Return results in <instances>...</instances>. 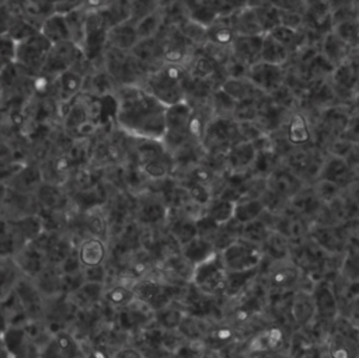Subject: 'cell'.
<instances>
[{"label": "cell", "mask_w": 359, "mask_h": 358, "mask_svg": "<svg viewBox=\"0 0 359 358\" xmlns=\"http://www.w3.org/2000/svg\"><path fill=\"white\" fill-rule=\"evenodd\" d=\"M323 201L316 194L314 188H302L296 195L289 199V206L292 211L303 218L316 215L321 208Z\"/></svg>", "instance_id": "f1b7e54d"}, {"label": "cell", "mask_w": 359, "mask_h": 358, "mask_svg": "<svg viewBox=\"0 0 359 358\" xmlns=\"http://www.w3.org/2000/svg\"><path fill=\"white\" fill-rule=\"evenodd\" d=\"M174 303V302H172ZM172 303L158 309L154 312V321L157 323L158 327L170 331V330H177L184 314L187 313L185 309H180L177 306H174Z\"/></svg>", "instance_id": "bcb514c9"}, {"label": "cell", "mask_w": 359, "mask_h": 358, "mask_svg": "<svg viewBox=\"0 0 359 358\" xmlns=\"http://www.w3.org/2000/svg\"><path fill=\"white\" fill-rule=\"evenodd\" d=\"M178 334L182 336L184 340H188V341H192V343H196V341H202L208 329H202L201 324H199V320L196 316L194 314H189V313H185L178 329H177Z\"/></svg>", "instance_id": "681fc988"}, {"label": "cell", "mask_w": 359, "mask_h": 358, "mask_svg": "<svg viewBox=\"0 0 359 358\" xmlns=\"http://www.w3.org/2000/svg\"><path fill=\"white\" fill-rule=\"evenodd\" d=\"M132 286L136 299L144 303L151 312L172 303L175 298L181 295V292H185V289L177 284L150 277H142L136 279Z\"/></svg>", "instance_id": "277c9868"}, {"label": "cell", "mask_w": 359, "mask_h": 358, "mask_svg": "<svg viewBox=\"0 0 359 358\" xmlns=\"http://www.w3.org/2000/svg\"><path fill=\"white\" fill-rule=\"evenodd\" d=\"M84 226L88 236H95L108 240L109 236V222L107 213L102 211L101 205L84 211Z\"/></svg>", "instance_id": "836d02e7"}, {"label": "cell", "mask_w": 359, "mask_h": 358, "mask_svg": "<svg viewBox=\"0 0 359 358\" xmlns=\"http://www.w3.org/2000/svg\"><path fill=\"white\" fill-rule=\"evenodd\" d=\"M178 183L187 190L189 198L202 206H206L213 199L209 185H206L203 183L194 181V180H185V178Z\"/></svg>", "instance_id": "f907efd6"}, {"label": "cell", "mask_w": 359, "mask_h": 358, "mask_svg": "<svg viewBox=\"0 0 359 358\" xmlns=\"http://www.w3.org/2000/svg\"><path fill=\"white\" fill-rule=\"evenodd\" d=\"M265 300H264V292L261 288H258L257 292H251L247 296H244L238 303H236L229 314L230 321L233 326H241L247 323L248 320L257 317L259 313H262Z\"/></svg>", "instance_id": "9a60e30c"}, {"label": "cell", "mask_w": 359, "mask_h": 358, "mask_svg": "<svg viewBox=\"0 0 359 358\" xmlns=\"http://www.w3.org/2000/svg\"><path fill=\"white\" fill-rule=\"evenodd\" d=\"M241 229H243V223H240L234 218L230 219L229 222L220 225L217 234L213 240L216 250L222 251L223 248H226L227 246H230L231 243L238 240L241 237Z\"/></svg>", "instance_id": "c3c4849f"}, {"label": "cell", "mask_w": 359, "mask_h": 358, "mask_svg": "<svg viewBox=\"0 0 359 358\" xmlns=\"http://www.w3.org/2000/svg\"><path fill=\"white\" fill-rule=\"evenodd\" d=\"M144 354L143 352H140L137 348H135V347H121V348H118L115 352H114V355L112 357H116V358H128V357H130V358H133V357H143Z\"/></svg>", "instance_id": "9f6ffc18"}, {"label": "cell", "mask_w": 359, "mask_h": 358, "mask_svg": "<svg viewBox=\"0 0 359 358\" xmlns=\"http://www.w3.org/2000/svg\"><path fill=\"white\" fill-rule=\"evenodd\" d=\"M317 316L323 321H334L338 316L339 306L335 292L328 281H318L313 286Z\"/></svg>", "instance_id": "4fadbf2b"}, {"label": "cell", "mask_w": 359, "mask_h": 358, "mask_svg": "<svg viewBox=\"0 0 359 358\" xmlns=\"http://www.w3.org/2000/svg\"><path fill=\"white\" fill-rule=\"evenodd\" d=\"M266 187L290 199L304 185L300 177L293 170L279 166L266 177Z\"/></svg>", "instance_id": "2e32d148"}, {"label": "cell", "mask_w": 359, "mask_h": 358, "mask_svg": "<svg viewBox=\"0 0 359 358\" xmlns=\"http://www.w3.org/2000/svg\"><path fill=\"white\" fill-rule=\"evenodd\" d=\"M35 197L39 202V208L46 209H59L63 205L65 194L59 185L53 183H42L35 192Z\"/></svg>", "instance_id": "60d3db41"}, {"label": "cell", "mask_w": 359, "mask_h": 358, "mask_svg": "<svg viewBox=\"0 0 359 358\" xmlns=\"http://www.w3.org/2000/svg\"><path fill=\"white\" fill-rule=\"evenodd\" d=\"M227 268L222 260L220 251H216L206 260L194 265L191 284L206 293H222Z\"/></svg>", "instance_id": "ba28073f"}, {"label": "cell", "mask_w": 359, "mask_h": 358, "mask_svg": "<svg viewBox=\"0 0 359 358\" xmlns=\"http://www.w3.org/2000/svg\"><path fill=\"white\" fill-rule=\"evenodd\" d=\"M77 253L83 267L104 264L108 257L107 240L95 236H88L80 241V244L77 246Z\"/></svg>", "instance_id": "44dd1931"}, {"label": "cell", "mask_w": 359, "mask_h": 358, "mask_svg": "<svg viewBox=\"0 0 359 358\" xmlns=\"http://www.w3.org/2000/svg\"><path fill=\"white\" fill-rule=\"evenodd\" d=\"M15 264L18 265L22 275L28 278H35L48 264L46 254L35 243H27L18 248L13 256Z\"/></svg>", "instance_id": "7c38bea8"}, {"label": "cell", "mask_w": 359, "mask_h": 358, "mask_svg": "<svg viewBox=\"0 0 359 358\" xmlns=\"http://www.w3.org/2000/svg\"><path fill=\"white\" fill-rule=\"evenodd\" d=\"M303 277V270L290 258L276 261L266 275V285L272 291L283 292L299 285Z\"/></svg>", "instance_id": "30bf717a"}, {"label": "cell", "mask_w": 359, "mask_h": 358, "mask_svg": "<svg viewBox=\"0 0 359 358\" xmlns=\"http://www.w3.org/2000/svg\"><path fill=\"white\" fill-rule=\"evenodd\" d=\"M139 41L136 24H130V21L121 22L114 25L108 32V46L130 52Z\"/></svg>", "instance_id": "cb8c5ba5"}, {"label": "cell", "mask_w": 359, "mask_h": 358, "mask_svg": "<svg viewBox=\"0 0 359 358\" xmlns=\"http://www.w3.org/2000/svg\"><path fill=\"white\" fill-rule=\"evenodd\" d=\"M265 212V206L259 198H244L236 202L234 219L244 225L261 218Z\"/></svg>", "instance_id": "f35d334b"}, {"label": "cell", "mask_w": 359, "mask_h": 358, "mask_svg": "<svg viewBox=\"0 0 359 358\" xmlns=\"http://www.w3.org/2000/svg\"><path fill=\"white\" fill-rule=\"evenodd\" d=\"M42 355L46 357H79L86 355L81 352L80 341L72 333L66 330H60L53 334L50 341L43 347Z\"/></svg>", "instance_id": "ffe728a7"}, {"label": "cell", "mask_w": 359, "mask_h": 358, "mask_svg": "<svg viewBox=\"0 0 359 358\" xmlns=\"http://www.w3.org/2000/svg\"><path fill=\"white\" fill-rule=\"evenodd\" d=\"M290 244L292 240L287 236L278 230H272L262 244V248L273 261H279L290 257Z\"/></svg>", "instance_id": "74e56055"}, {"label": "cell", "mask_w": 359, "mask_h": 358, "mask_svg": "<svg viewBox=\"0 0 359 358\" xmlns=\"http://www.w3.org/2000/svg\"><path fill=\"white\" fill-rule=\"evenodd\" d=\"M224 267L229 271H247L258 268L264 260V248L259 244L238 239L220 251Z\"/></svg>", "instance_id": "52a82bcc"}, {"label": "cell", "mask_w": 359, "mask_h": 358, "mask_svg": "<svg viewBox=\"0 0 359 358\" xmlns=\"http://www.w3.org/2000/svg\"><path fill=\"white\" fill-rule=\"evenodd\" d=\"M10 183H3V185L25 194H35L39 185L43 183L42 170L36 164L24 166L10 175Z\"/></svg>", "instance_id": "ac0fdd59"}, {"label": "cell", "mask_w": 359, "mask_h": 358, "mask_svg": "<svg viewBox=\"0 0 359 358\" xmlns=\"http://www.w3.org/2000/svg\"><path fill=\"white\" fill-rule=\"evenodd\" d=\"M104 299L109 306L121 309L132 305L136 300V295L132 285L129 286L123 284H115L114 286L104 291Z\"/></svg>", "instance_id": "ee69618b"}, {"label": "cell", "mask_w": 359, "mask_h": 358, "mask_svg": "<svg viewBox=\"0 0 359 358\" xmlns=\"http://www.w3.org/2000/svg\"><path fill=\"white\" fill-rule=\"evenodd\" d=\"M286 139L292 143V146H302L310 142L311 131L309 121L302 112H292L286 122Z\"/></svg>", "instance_id": "4dcf8cb0"}, {"label": "cell", "mask_w": 359, "mask_h": 358, "mask_svg": "<svg viewBox=\"0 0 359 358\" xmlns=\"http://www.w3.org/2000/svg\"><path fill=\"white\" fill-rule=\"evenodd\" d=\"M247 77L265 94H272L282 87L283 70L280 65L259 60L248 67Z\"/></svg>", "instance_id": "8fae6325"}, {"label": "cell", "mask_w": 359, "mask_h": 358, "mask_svg": "<svg viewBox=\"0 0 359 358\" xmlns=\"http://www.w3.org/2000/svg\"><path fill=\"white\" fill-rule=\"evenodd\" d=\"M52 45L53 44L41 31H38L31 37L17 42L15 63L25 72L38 74L45 66Z\"/></svg>", "instance_id": "8992f818"}, {"label": "cell", "mask_w": 359, "mask_h": 358, "mask_svg": "<svg viewBox=\"0 0 359 358\" xmlns=\"http://www.w3.org/2000/svg\"><path fill=\"white\" fill-rule=\"evenodd\" d=\"M355 171L351 168L349 163L345 160L344 156H331L323 161L320 168L318 178H324L338 184L342 188H346L353 183Z\"/></svg>", "instance_id": "5bb4252c"}, {"label": "cell", "mask_w": 359, "mask_h": 358, "mask_svg": "<svg viewBox=\"0 0 359 358\" xmlns=\"http://www.w3.org/2000/svg\"><path fill=\"white\" fill-rule=\"evenodd\" d=\"M83 274L86 281H93V282H105V278H107V270L104 264L83 267Z\"/></svg>", "instance_id": "db71d44e"}, {"label": "cell", "mask_w": 359, "mask_h": 358, "mask_svg": "<svg viewBox=\"0 0 359 358\" xmlns=\"http://www.w3.org/2000/svg\"><path fill=\"white\" fill-rule=\"evenodd\" d=\"M73 251L70 239L66 236H62L59 233H53V237L49 243V247L46 250V260L49 264L60 265L63 260Z\"/></svg>", "instance_id": "f6af8a7d"}, {"label": "cell", "mask_w": 359, "mask_h": 358, "mask_svg": "<svg viewBox=\"0 0 359 358\" xmlns=\"http://www.w3.org/2000/svg\"><path fill=\"white\" fill-rule=\"evenodd\" d=\"M34 282L39 292L48 299L62 295V271L59 265L48 263L45 268L34 278Z\"/></svg>", "instance_id": "603a6c76"}, {"label": "cell", "mask_w": 359, "mask_h": 358, "mask_svg": "<svg viewBox=\"0 0 359 358\" xmlns=\"http://www.w3.org/2000/svg\"><path fill=\"white\" fill-rule=\"evenodd\" d=\"M258 274H259V267L247 270V271H229L227 270L224 284L222 288V295L229 299L237 298L240 293L244 292V289L248 286V284Z\"/></svg>", "instance_id": "4316f807"}, {"label": "cell", "mask_w": 359, "mask_h": 358, "mask_svg": "<svg viewBox=\"0 0 359 358\" xmlns=\"http://www.w3.org/2000/svg\"><path fill=\"white\" fill-rule=\"evenodd\" d=\"M238 122L230 117H213L203 132L201 145L205 153L226 154L229 149L241 140Z\"/></svg>", "instance_id": "5b68a950"}, {"label": "cell", "mask_w": 359, "mask_h": 358, "mask_svg": "<svg viewBox=\"0 0 359 358\" xmlns=\"http://www.w3.org/2000/svg\"><path fill=\"white\" fill-rule=\"evenodd\" d=\"M192 115L194 105L189 100H182L177 104L168 105L165 114L167 131L161 142L170 153L175 152L178 147L194 139L191 132Z\"/></svg>", "instance_id": "3957f363"}, {"label": "cell", "mask_w": 359, "mask_h": 358, "mask_svg": "<svg viewBox=\"0 0 359 358\" xmlns=\"http://www.w3.org/2000/svg\"><path fill=\"white\" fill-rule=\"evenodd\" d=\"M311 240L327 251H338L344 246V240L338 230L332 226H317L311 229Z\"/></svg>", "instance_id": "ab89813d"}, {"label": "cell", "mask_w": 359, "mask_h": 358, "mask_svg": "<svg viewBox=\"0 0 359 358\" xmlns=\"http://www.w3.org/2000/svg\"><path fill=\"white\" fill-rule=\"evenodd\" d=\"M191 80L185 65L163 62L146 76L142 86L165 105H172L187 100Z\"/></svg>", "instance_id": "7a4b0ae2"}, {"label": "cell", "mask_w": 359, "mask_h": 358, "mask_svg": "<svg viewBox=\"0 0 359 358\" xmlns=\"http://www.w3.org/2000/svg\"><path fill=\"white\" fill-rule=\"evenodd\" d=\"M289 55L290 51L283 44H280L273 35H271L269 32L264 35L261 60L282 66L285 62H287Z\"/></svg>", "instance_id": "d590c367"}, {"label": "cell", "mask_w": 359, "mask_h": 358, "mask_svg": "<svg viewBox=\"0 0 359 358\" xmlns=\"http://www.w3.org/2000/svg\"><path fill=\"white\" fill-rule=\"evenodd\" d=\"M264 35H237L231 45L233 56L248 67L259 62Z\"/></svg>", "instance_id": "e0dca14e"}, {"label": "cell", "mask_w": 359, "mask_h": 358, "mask_svg": "<svg viewBox=\"0 0 359 358\" xmlns=\"http://www.w3.org/2000/svg\"><path fill=\"white\" fill-rule=\"evenodd\" d=\"M276 167H279V153L275 147L258 149L255 160L251 166V171L255 177L266 178Z\"/></svg>", "instance_id": "8d00e7d4"}, {"label": "cell", "mask_w": 359, "mask_h": 358, "mask_svg": "<svg viewBox=\"0 0 359 358\" xmlns=\"http://www.w3.org/2000/svg\"><path fill=\"white\" fill-rule=\"evenodd\" d=\"M196 227H198V236H202V237L213 241L220 225H217L210 216H208L203 212L199 218H196Z\"/></svg>", "instance_id": "f5cc1de1"}, {"label": "cell", "mask_w": 359, "mask_h": 358, "mask_svg": "<svg viewBox=\"0 0 359 358\" xmlns=\"http://www.w3.org/2000/svg\"><path fill=\"white\" fill-rule=\"evenodd\" d=\"M135 302L129 306L118 309L116 323L122 331H135L140 327H144L149 321V317L146 316V313L140 307L133 306Z\"/></svg>", "instance_id": "e575fe53"}, {"label": "cell", "mask_w": 359, "mask_h": 358, "mask_svg": "<svg viewBox=\"0 0 359 358\" xmlns=\"http://www.w3.org/2000/svg\"><path fill=\"white\" fill-rule=\"evenodd\" d=\"M257 156V147L251 140H238L236 142L229 152L226 153L227 168L234 171L250 170Z\"/></svg>", "instance_id": "7402d4cb"}, {"label": "cell", "mask_w": 359, "mask_h": 358, "mask_svg": "<svg viewBox=\"0 0 359 358\" xmlns=\"http://www.w3.org/2000/svg\"><path fill=\"white\" fill-rule=\"evenodd\" d=\"M271 232H272V227L261 216L255 220H251V222L243 225L241 239L262 246L265 243V240L268 239V236L271 234Z\"/></svg>", "instance_id": "7dc6e473"}, {"label": "cell", "mask_w": 359, "mask_h": 358, "mask_svg": "<svg viewBox=\"0 0 359 358\" xmlns=\"http://www.w3.org/2000/svg\"><path fill=\"white\" fill-rule=\"evenodd\" d=\"M290 314L296 324L300 327H307L317 316L316 302L313 296V291L307 292L304 289L297 291L292 295L290 299Z\"/></svg>", "instance_id": "d6986e66"}, {"label": "cell", "mask_w": 359, "mask_h": 358, "mask_svg": "<svg viewBox=\"0 0 359 358\" xmlns=\"http://www.w3.org/2000/svg\"><path fill=\"white\" fill-rule=\"evenodd\" d=\"M79 309H91L104 298V282L86 281L79 289L67 295Z\"/></svg>", "instance_id": "83f0119b"}, {"label": "cell", "mask_w": 359, "mask_h": 358, "mask_svg": "<svg viewBox=\"0 0 359 358\" xmlns=\"http://www.w3.org/2000/svg\"><path fill=\"white\" fill-rule=\"evenodd\" d=\"M3 345L10 355L25 357L28 355V348L31 340L25 331L24 326H7L3 330Z\"/></svg>", "instance_id": "484cf974"}, {"label": "cell", "mask_w": 359, "mask_h": 358, "mask_svg": "<svg viewBox=\"0 0 359 358\" xmlns=\"http://www.w3.org/2000/svg\"><path fill=\"white\" fill-rule=\"evenodd\" d=\"M170 206L163 199H149L137 209V222L143 226H156L168 218Z\"/></svg>", "instance_id": "f546056e"}, {"label": "cell", "mask_w": 359, "mask_h": 358, "mask_svg": "<svg viewBox=\"0 0 359 358\" xmlns=\"http://www.w3.org/2000/svg\"><path fill=\"white\" fill-rule=\"evenodd\" d=\"M234 201L216 197L205 206V213L210 216L217 225H223L234 218Z\"/></svg>", "instance_id": "b9f144b4"}, {"label": "cell", "mask_w": 359, "mask_h": 358, "mask_svg": "<svg viewBox=\"0 0 359 358\" xmlns=\"http://www.w3.org/2000/svg\"><path fill=\"white\" fill-rule=\"evenodd\" d=\"M272 4L279 8L280 11H292V13H297L299 7L303 6L302 1L304 0H271Z\"/></svg>", "instance_id": "11a10c76"}, {"label": "cell", "mask_w": 359, "mask_h": 358, "mask_svg": "<svg viewBox=\"0 0 359 358\" xmlns=\"http://www.w3.org/2000/svg\"><path fill=\"white\" fill-rule=\"evenodd\" d=\"M216 251L217 250L215 247V243L202 236H195L194 239L181 246V254L194 265L206 260Z\"/></svg>", "instance_id": "d6a6232c"}, {"label": "cell", "mask_w": 359, "mask_h": 358, "mask_svg": "<svg viewBox=\"0 0 359 358\" xmlns=\"http://www.w3.org/2000/svg\"><path fill=\"white\" fill-rule=\"evenodd\" d=\"M109 29H111V25L101 11L88 13L81 49L84 56L90 62L95 60L100 56H104L105 46L108 45Z\"/></svg>", "instance_id": "9c48e42d"}, {"label": "cell", "mask_w": 359, "mask_h": 358, "mask_svg": "<svg viewBox=\"0 0 359 358\" xmlns=\"http://www.w3.org/2000/svg\"><path fill=\"white\" fill-rule=\"evenodd\" d=\"M236 38H237V32L231 24L212 22L206 25V39L210 44L231 48Z\"/></svg>", "instance_id": "7bdbcfd3"}, {"label": "cell", "mask_w": 359, "mask_h": 358, "mask_svg": "<svg viewBox=\"0 0 359 358\" xmlns=\"http://www.w3.org/2000/svg\"><path fill=\"white\" fill-rule=\"evenodd\" d=\"M114 100L116 126L128 136L163 140L168 105L142 84H121L114 93Z\"/></svg>", "instance_id": "6da1fadb"}, {"label": "cell", "mask_w": 359, "mask_h": 358, "mask_svg": "<svg viewBox=\"0 0 359 358\" xmlns=\"http://www.w3.org/2000/svg\"><path fill=\"white\" fill-rule=\"evenodd\" d=\"M271 35H273L280 44H283L290 52L292 49H294L299 44V32L294 27L286 25V24H279L275 28H272L269 31Z\"/></svg>", "instance_id": "816d5d0a"}, {"label": "cell", "mask_w": 359, "mask_h": 358, "mask_svg": "<svg viewBox=\"0 0 359 358\" xmlns=\"http://www.w3.org/2000/svg\"><path fill=\"white\" fill-rule=\"evenodd\" d=\"M52 44H59L70 39V31L66 20V13H53L49 15L39 29Z\"/></svg>", "instance_id": "1f68e13d"}, {"label": "cell", "mask_w": 359, "mask_h": 358, "mask_svg": "<svg viewBox=\"0 0 359 358\" xmlns=\"http://www.w3.org/2000/svg\"><path fill=\"white\" fill-rule=\"evenodd\" d=\"M177 211L178 215L172 216L168 220V233L180 243V246H182L195 236H198V227L195 218L188 215L185 211Z\"/></svg>", "instance_id": "d4e9b609"}]
</instances>
